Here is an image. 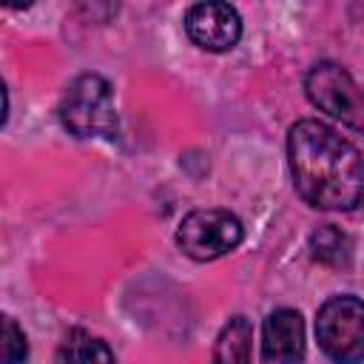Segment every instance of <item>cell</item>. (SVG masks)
<instances>
[{"mask_svg": "<svg viewBox=\"0 0 364 364\" xmlns=\"http://www.w3.org/2000/svg\"><path fill=\"white\" fill-rule=\"evenodd\" d=\"M287 162L299 196L318 210H353L364 196V159L336 128L299 119L287 134Z\"/></svg>", "mask_w": 364, "mask_h": 364, "instance_id": "6da1fadb", "label": "cell"}, {"mask_svg": "<svg viewBox=\"0 0 364 364\" xmlns=\"http://www.w3.org/2000/svg\"><path fill=\"white\" fill-rule=\"evenodd\" d=\"M57 117L63 128L77 139H117L119 136V117L114 105V88L100 74H80L74 77L57 105Z\"/></svg>", "mask_w": 364, "mask_h": 364, "instance_id": "7a4b0ae2", "label": "cell"}, {"mask_svg": "<svg viewBox=\"0 0 364 364\" xmlns=\"http://www.w3.org/2000/svg\"><path fill=\"white\" fill-rule=\"evenodd\" d=\"M316 338L333 364L364 361V301L341 293L327 299L316 313Z\"/></svg>", "mask_w": 364, "mask_h": 364, "instance_id": "3957f363", "label": "cell"}, {"mask_svg": "<svg viewBox=\"0 0 364 364\" xmlns=\"http://www.w3.org/2000/svg\"><path fill=\"white\" fill-rule=\"evenodd\" d=\"M242 236H245L242 222L230 210H219V208L191 210L176 228L179 250L196 262H213L230 253L233 247H239Z\"/></svg>", "mask_w": 364, "mask_h": 364, "instance_id": "277c9868", "label": "cell"}, {"mask_svg": "<svg viewBox=\"0 0 364 364\" xmlns=\"http://www.w3.org/2000/svg\"><path fill=\"white\" fill-rule=\"evenodd\" d=\"M304 91H307L310 102L316 108H321L324 114H330L347 125L364 128V94L353 82L347 68H341L336 63L313 65L304 77Z\"/></svg>", "mask_w": 364, "mask_h": 364, "instance_id": "5b68a950", "label": "cell"}, {"mask_svg": "<svg viewBox=\"0 0 364 364\" xmlns=\"http://www.w3.org/2000/svg\"><path fill=\"white\" fill-rule=\"evenodd\" d=\"M188 37L205 51H230L242 37V17L230 3H196L185 14Z\"/></svg>", "mask_w": 364, "mask_h": 364, "instance_id": "8992f818", "label": "cell"}, {"mask_svg": "<svg viewBox=\"0 0 364 364\" xmlns=\"http://www.w3.org/2000/svg\"><path fill=\"white\" fill-rule=\"evenodd\" d=\"M304 358V321L299 310L279 307L264 318L262 364H301Z\"/></svg>", "mask_w": 364, "mask_h": 364, "instance_id": "52a82bcc", "label": "cell"}, {"mask_svg": "<svg viewBox=\"0 0 364 364\" xmlns=\"http://www.w3.org/2000/svg\"><path fill=\"white\" fill-rule=\"evenodd\" d=\"M54 364H117V358L102 338L91 336L82 327H74L60 341Z\"/></svg>", "mask_w": 364, "mask_h": 364, "instance_id": "ba28073f", "label": "cell"}, {"mask_svg": "<svg viewBox=\"0 0 364 364\" xmlns=\"http://www.w3.org/2000/svg\"><path fill=\"white\" fill-rule=\"evenodd\" d=\"M250 341H253L250 321L245 316L228 318V324L216 336L210 364H250Z\"/></svg>", "mask_w": 364, "mask_h": 364, "instance_id": "9c48e42d", "label": "cell"}, {"mask_svg": "<svg viewBox=\"0 0 364 364\" xmlns=\"http://www.w3.org/2000/svg\"><path fill=\"white\" fill-rule=\"evenodd\" d=\"M310 256L327 267H347L353 256V245L347 233H341L336 225H321L310 236Z\"/></svg>", "mask_w": 364, "mask_h": 364, "instance_id": "30bf717a", "label": "cell"}, {"mask_svg": "<svg viewBox=\"0 0 364 364\" xmlns=\"http://www.w3.org/2000/svg\"><path fill=\"white\" fill-rule=\"evenodd\" d=\"M28 355L26 333L11 316H3V364H23Z\"/></svg>", "mask_w": 364, "mask_h": 364, "instance_id": "8fae6325", "label": "cell"}]
</instances>
